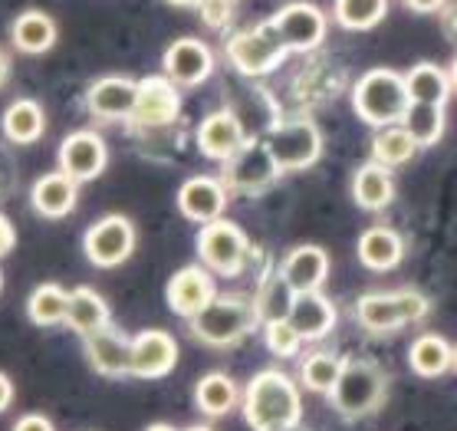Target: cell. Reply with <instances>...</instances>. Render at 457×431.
Returning <instances> with one entry per match:
<instances>
[{
	"label": "cell",
	"instance_id": "6da1fadb",
	"mask_svg": "<svg viewBox=\"0 0 457 431\" xmlns=\"http://www.w3.org/2000/svg\"><path fill=\"white\" fill-rule=\"evenodd\" d=\"M240 409L253 431H293L303 419L300 385L283 369H260L244 385Z\"/></svg>",
	"mask_w": 457,
	"mask_h": 431
},
{
	"label": "cell",
	"instance_id": "7a4b0ae2",
	"mask_svg": "<svg viewBox=\"0 0 457 431\" xmlns=\"http://www.w3.org/2000/svg\"><path fill=\"white\" fill-rule=\"evenodd\" d=\"M191 323V336L198 339L201 346L211 349H230L237 346L240 339H247L260 319L257 300L253 296H240V294H228V296H214L204 310H201Z\"/></svg>",
	"mask_w": 457,
	"mask_h": 431
},
{
	"label": "cell",
	"instance_id": "3957f363",
	"mask_svg": "<svg viewBox=\"0 0 457 431\" xmlns=\"http://www.w3.org/2000/svg\"><path fill=\"white\" fill-rule=\"evenodd\" d=\"M408 86L405 76L388 70V66H375L362 73L353 86V109L365 126L385 128L402 122L408 112Z\"/></svg>",
	"mask_w": 457,
	"mask_h": 431
},
{
	"label": "cell",
	"instance_id": "277c9868",
	"mask_svg": "<svg viewBox=\"0 0 457 431\" xmlns=\"http://www.w3.org/2000/svg\"><path fill=\"white\" fill-rule=\"evenodd\" d=\"M385 395H388V372L375 359H345L329 402L345 421H359L382 409Z\"/></svg>",
	"mask_w": 457,
	"mask_h": 431
},
{
	"label": "cell",
	"instance_id": "5b68a950",
	"mask_svg": "<svg viewBox=\"0 0 457 431\" xmlns=\"http://www.w3.org/2000/svg\"><path fill=\"white\" fill-rule=\"evenodd\" d=\"M428 310L431 303L418 290H382V294H362L355 300V319L372 336H388L411 323H421Z\"/></svg>",
	"mask_w": 457,
	"mask_h": 431
},
{
	"label": "cell",
	"instance_id": "8992f818",
	"mask_svg": "<svg viewBox=\"0 0 457 431\" xmlns=\"http://www.w3.org/2000/svg\"><path fill=\"white\" fill-rule=\"evenodd\" d=\"M224 56L240 76H267L290 56V50L277 33L273 21H263L230 33L224 43Z\"/></svg>",
	"mask_w": 457,
	"mask_h": 431
},
{
	"label": "cell",
	"instance_id": "52a82bcc",
	"mask_svg": "<svg viewBox=\"0 0 457 431\" xmlns=\"http://www.w3.org/2000/svg\"><path fill=\"white\" fill-rule=\"evenodd\" d=\"M277 171H306L322 158V132L312 119H283L263 136Z\"/></svg>",
	"mask_w": 457,
	"mask_h": 431
},
{
	"label": "cell",
	"instance_id": "ba28073f",
	"mask_svg": "<svg viewBox=\"0 0 457 431\" xmlns=\"http://www.w3.org/2000/svg\"><path fill=\"white\" fill-rule=\"evenodd\" d=\"M195 247H198L201 263L208 267L211 274L240 277L247 270L250 241H247V234H244V228L228 221V218H214V221L201 224Z\"/></svg>",
	"mask_w": 457,
	"mask_h": 431
},
{
	"label": "cell",
	"instance_id": "9c48e42d",
	"mask_svg": "<svg viewBox=\"0 0 457 431\" xmlns=\"http://www.w3.org/2000/svg\"><path fill=\"white\" fill-rule=\"evenodd\" d=\"M136 224L125 214H105L93 221L83 234V253L86 261L99 267V270H112L122 267L132 253H136Z\"/></svg>",
	"mask_w": 457,
	"mask_h": 431
},
{
	"label": "cell",
	"instance_id": "30bf717a",
	"mask_svg": "<svg viewBox=\"0 0 457 431\" xmlns=\"http://www.w3.org/2000/svg\"><path fill=\"white\" fill-rule=\"evenodd\" d=\"M290 53H312L326 40V13L310 0H290L270 17Z\"/></svg>",
	"mask_w": 457,
	"mask_h": 431
},
{
	"label": "cell",
	"instance_id": "8fae6325",
	"mask_svg": "<svg viewBox=\"0 0 457 431\" xmlns=\"http://www.w3.org/2000/svg\"><path fill=\"white\" fill-rule=\"evenodd\" d=\"M109 165V145L105 138L93 128H76L60 142L56 152V169H62L70 178H76L79 185L96 181Z\"/></svg>",
	"mask_w": 457,
	"mask_h": 431
},
{
	"label": "cell",
	"instance_id": "7c38bea8",
	"mask_svg": "<svg viewBox=\"0 0 457 431\" xmlns=\"http://www.w3.org/2000/svg\"><path fill=\"white\" fill-rule=\"evenodd\" d=\"M181 116V86H175L165 73L138 79L132 126L138 128H165Z\"/></svg>",
	"mask_w": 457,
	"mask_h": 431
},
{
	"label": "cell",
	"instance_id": "4fadbf2b",
	"mask_svg": "<svg viewBox=\"0 0 457 431\" xmlns=\"http://www.w3.org/2000/svg\"><path fill=\"white\" fill-rule=\"evenodd\" d=\"M162 70L181 89L204 86L214 73V50L198 37H178L162 56Z\"/></svg>",
	"mask_w": 457,
	"mask_h": 431
},
{
	"label": "cell",
	"instance_id": "5bb4252c",
	"mask_svg": "<svg viewBox=\"0 0 457 431\" xmlns=\"http://www.w3.org/2000/svg\"><path fill=\"white\" fill-rule=\"evenodd\" d=\"M214 296H218L214 274H211L204 263H187V267L175 270L165 286L168 310L175 316H181V319H195Z\"/></svg>",
	"mask_w": 457,
	"mask_h": 431
},
{
	"label": "cell",
	"instance_id": "9a60e30c",
	"mask_svg": "<svg viewBox=\"0 0 457 431\" xmlns=\"http://www.w3.org/2000/svg\"><path fill=\"white\" fill-rule=\"evenodd\" d=\"M178 366V339L168 329H142L132 336V379H165Z\"/></svg>",
	"mask_w": 457,
	"mask_h": 431
},
{
	"label": "cell",
	"instance_id": "2e32d148",
	"mask_svg": "<svg viewBox=\"0 0 457 431\" xmlns=\"http://www.w3.org/2000/svg\"><path fill=\"white\" fill-rule=\"evenodd\" d=\"M138 83L129 76H103L86 89V109L99 122H129L136 109Z\"/></svg>",
	"mask_w": 457,
	"mask_h": 431
},
{
	"label": "cell",
	"instance_id": "e0dca14e",
	"mask_svg": "<svg viewBox=\"0 0 457 431\" xmlns=\"http://www.w3.org/2000/svg\"><path fill=\"white\" fill-rule=\"evenodd\" d=\"M198 152L211 162H224L228 165L230 158L237 155L240 148L247 145V132L240 126V119L230 112V109H214L201 119L198 126Z\"/></svg>",
	"mask_w": 457,
	"mask_h": 431
},
{
	"label": "cell",
	"instance_id": "ac0fdd59",
	"mask_svg": "<svg viewBox=\"0 0 457 431\" xmlns=\"http://www.w3.org/2000/svg\"><path fill=\"white\" fill-rule=\"evenodd\" d=\"M228 208V188L224 181L214 175H195V178L181 181L178 188V211L181 218L195 224H208L214 218H220Z\"/></svg>",
	"mask_w": 457,
	"mask_h": 431
},
{
	"label": "cell",
	"instance_id": "d6986e66",
	"mask_svg": "<svg viewBox=\"0 0 457 431\" xmlns=\"http://www.w3.org/2000/svg\"><path fill=\"white\" fill-rule=\"evenodd\" d=\"M287 319L303 336V343H320L336 329L339 313H336V303L322 290H306V294H293Z\"/></svg>",
	"mask_w": 457,
	"mask_h": 431
},
{
	"label": "cell",
	"instance_id": "ffe728a7",
	"mask_svg": "<svg viewBox=\"0 0 457 431\" xmlns=\"http://www.w3.org/2000/svg\"><path fill=\"white\" fill-rule=\"evenodd\" d=\"M76 201H79V181L70 178L62 169L46 171L33 181L30 188V204L33 211L46 218V221H62L76 211Z\"/></svg>",
	"mask_w": 457,
	"mask_h": 431
},
{
	"label": "cell",
	"instance_id": "44dd1931",
	"mask_svg": "<svg viewBox=\"0 0 457 431\" xmlns=\"http://www.w3.org/2000/svg\"><path fill=\"white\" fill-rule=\"evenodd\" d=\"M86 359L89 366L105 379H125L132 376V339L122 336L119 329L105 327L93 336H86Z\"/></svg>",
	"mask_w": 457,
	"mask_h": 431
},
{
	"label": "cell",
	"instance_id": "7402d4cb",
	"mask_svg": "<svg viewBox=\"0 0 457 431\" xmlns=\"http://www.w3.org/2000/svg\"><path fill=\"white\" fill-rule=\"evenodd\" d=\"M280 277L290 284L293 294H306V290H322L326 277H329V253L320 244H300L293 247L280 263Z\"/></svg>",
	"mask_w": 457,
	"mask_h": 431
},
{
	"label": "cell",
	"instance_id": "603a6c76",
	"mask_svg": "<svg viewBox=\"0 0 457 431\" xmlns=\"http://www.w3.org/2000/svg\"><path fill=\"white\" fill-rule=\"evenodd\" d=\"M277 175H280V171H277V165H273L270 152H267V145H263V138H260V142H247V145L240 148L237 155L228 162V178L237 191L267 188Z\"/></svg>",
	"mask_w": 457,
	"mask_h": 431
},
{
	"label": "cell",
	"instance_id": "cb8c5ba5",
	"mask_svg": "<svg viewBox=\"0 0 457 431\" xmlns=\"http://www.w3.org/2000/svg\"><path fill=\"white\" fill-rule=\"evenodd\" d=\"M355 253H359V263L365 270H375V274H388L395 270L402 257H405V241L402 234L392 231V228H369V231L359 234V244H355Z\"/></svg>",
	"mask_w": 457,
	"mask_h": 431
},
{
	"label": "cell",
	"instance_id": "d4e9b609",
	"mask_svg": "<svg viewBox=\"0 0 457 431\" xmlns=\"http://www.w3.org/2000/svg\"><path fill=\"white\" fill-rule=\"evenodd\" d=\"M60 40V27L46 11H23L11 23V43L13 50L27 53V56H43L50 53Z\"/></svg>",
	"mask_w": 457,
	"mask_h": 431
},
{
	"label": "cell",
	"instance_id": "484cf974",
	"mask_svg": "<svg viewBox=\"0 0 457 431\" xmlns=\"http://www.w3.org/2000/svg\"><path fill=\"white\" fill-rule=\"evenodd\" d=\"M353 198L362 211H385L395 201V178L382 162H365L353 175Z\"/></svg>",
	"mask_w": 457,
	"mask_h": 431
},
{
	"label": "cell",
	"instance_id": "4316f807",
	"mask_svg": "<svg viewBox=\"0 0 457 431\" xmlns=\"http://www.w3.org/2000/svg\"><path fill=\"white\" fill-rule=\"evenodd\" d=\"M112 310L105 303V296L93 286H76L70 290V306H66V327L73 329L76 336H93L99 329L109 327Z\"/></svg>",
	"mask_w": 457,
	"mask_h": 431
},
{
	"label": "cell",
	"instance_id": "83f0119b",
	"mask_svg": "<svg viewBox=\"0 0 457 431\" xmlns=\"http://www.w3.org/2000/svg\"><path fill=\"white\" fill-rule=\"evenodd\" d=\"M0 128H4V138L13 145H33L46 132V112L37 99H13L0 116Z\"/></svg>",
	"mask_w": 457,
	"mask_h": 431
},
{
	"label": "cell",
	"instance_id": "f1b7e54d",
	"mask_svg": "<svg viewBox=\"0 0 457 431\" xmlns=\"http://www.w3.org/2000/svg\"><path fill=\"white\" fill-rule=\"evenodd\" d=\"M240 385L230 379L228 372H208L195 385V405L204 419H224L240 405Z\"/></svg>",
	"mask_w": 457,
	"mask_h": 431
},
{
	"label": "cell",
	"instance_id": "f546056e",
	"mask_svg": "<svg viewBox=\"0 0 457 431\" xmlns=\"http://www.w3.org/2000/svg\"><path fill=\"white\" fill-rule=\"evenodd\" d=\"M408 366L421 379H437V376H445L447 369L454 366V349L437 333H421L408 346Z\"/></svg>",
	"mask_w": 457,
	"mask_h": 431
},
{
	"label": "cell",
	"instance_id": "4dcf8cb0",
	"mask_svg": "<svg viewBox=\"0 0 457 431\" xmlns=\"http://www.w3.org/2000/svg\"><path fill=\"white\" fill-rule=\"evenodd\" d=\"M408 99L411 103H431V105H447L451 99V73L437 63H415L405 73Z\"/></svg>",
	"mask_w": 457,
	"mask_h": 431
},
{
	"label": "cell",
	"instance_id": "1f68e13d",
	"mask_svg": "<svg viewBox=\"0 0 457 431\" xmlns=\"http://www.w3.org/2000/svg\"><path fill=\"white\" fill-rule=\"evenodd\" d=\"M418 142L415 136L408 132L402 122L395 126H385V128H375V138H372V158L375 162H382L388 169H402L408 165L411 158L418 155Z\"/></svg>",
	"mask_w": 457,
	"mask_h": 431
},
{
	"label": "cell",
	"instance_id": "d6a6232c",
	"mask_svg": "<svg viewBox=\"0 0 457 431\" xmlns=\"http://www.w3.org/2000/svg\"><path fill=\"white\" fill-rule=\"evenodd\" d=\"M66 306H70V290L60 284H40L27 300V316L33 327H60L66 323Z\"/></svg>",
	"mask_w": 457,
	"mask_h": 431
},
{
	"label": "cell",
	"instance_id": "836d02e7",
	"mask_svg": "<svg viewBox=\"0 0 457 431\" xmlns=\"http://www.w3.org/2000/svg\"><path fill=\"white\" fill-rule=\"evenodd\" d=\"M345 359H339L336 352H326V349H316L300 362V382L316 395H329L333 385L343 376Z\"/></svg>",
	"mask_w": 457,
	"mask_h": 431
},
{
	"label": "cell",
	"instance_id": "e575fe53",
	"mask_svg": "<svg viewBox=\"0 0 457 431\" xmlns=\"http://www.w3.org/2000/svg\"><path fill=\"white\" fill-rule=\"evenodd\" d=\"M402 126L415 136V142L421 148H431L441 142L445 136V105H431V103H408V112L402 119Z\"/></svg>",
	"mask_w": 457,
	"mask_h": 431
},
{
	"label": "cell",
	"instance_id": "d590c367",
	"mask_svg": "<svg viewBox=\"0 0 457 431\" xmlns=\"http://www.w3.org/2000/svg\"><path fill=\"white\" fill-rule=\"evenodd\" d=\"M333 13L343 30L365 33L388 17V0H336Z\"/></svg>",
	"mask_w": 457,
	"mask_h": 431
},
{
	"label": "cell",
	"instance_id": "8d00e7d4",
	"mask_svg": "<svg viewBox=\"0 0 457 431\" xmlns=\"http://www.w3.org/2000/svg\"><path fill=\"white\" fill-rule=\"evenodd\" d=\"M253 300H257L260 319L267 323V319H280V316L290 313L293 290H290V284L280 277V270H277V274H267L263 280H260V290H257Z\"/></svg>",
	"mask_w": 457,
	"mask_h": 431
},
{
	"label": "cell",
	"instance_id": "74e56055",
	"mask_svg": "<svg viewBox=\"0 0 457 431\" xmlns=\"http://www.w3.org/2000/svg\"><path fill=\"white\" fill-rule=\"evenodd\" d=\"M263 343H267V349H270L277 359L300 356V349H303V336L293 329V323L287 319V316H280V319H267V323H263Z\"/></svg>",
	"mask_w": 457,
	"mask_h": 431
},
{
	"label": "cell",
	"instance_id": "f35d334b",
	"mask_svg": "<svg viewBox=\"0 0 457 431\" xmlns=\"http://www.w3.org/2000/svg\"><path fill=\"white\" fill-rule=\"evenodd\" d=\"M198 11H201V21L208 23L211 30H224L230 23V17H234V4H228V0H201Z\"/></svg>",
	"mask_w": 457,
	"mask_h": 431
},
{
	"label": "cell",
	"instance_id": "ab89813d",
	"mask_svg": "<svg viewBox=\"0 0 457 431\" xmlns=\"http://www.w3.org/2000/svg\"><path fill=\"white\" fill-rule=\"evenodd\" d=\"M11 431H56V425L43 411H30V415H21V419L13 421Z\"/></svg>",
	"mask_w": 457,
	"mask_h": 431
},
{
	"label": "cell",
	"instance_id": "60d3db41",
	"mask_svg": "<svg viewBox=\"0 0 457 431\" xmlns=\"http://www.w3.org/2000/svg\"><path fill=\"white\" fill-rule=\"evenodd\" d=\"M13 247H17V228L7 214H0V257H7Z\"/></svg>",
	"mask_w": 457,
	"mask_h": 431
},
{
	"label": "cell",
	"instance_id": "b9f144b4",
	"mask_svg": "<svg viewBox=\"0 0 457 431\" xmlns=\"http://www.w3.org/2000/svg\"><path fill=\"white\" fill-rule=\"evenodd\" d=\"M402 4L415 13H441L447 7V0H402Z\"/></svg>",
	"mask_w": 457,
	"mask_h": 431
},
{
	"label": "cell",
	"instance_id": "7bdbcfd3",
	"mask_svg": "<svg viewBox=\"0 0 457 431\" xmlns=\"http://www.w3.org/2000/svg\"><path fill=\"white\" fill-rule=\"evenodd\" d=\"M13 405V382L7 372H0V415Z\"/></svg>",
	"mask_w": 457,
	"mask_h": 431
},
{
	"label": "cell",
	"instance_id": "ee69618b",
	"mask_svg": "<svg viewBox=\"0 0 457 431\" xmlns=\"http://www.w3.org/2000/svg\"><path fill=\"white\" fill-rule=\"evenodd\" d=\"M7 79H11V56L0 50V89L7 86Z\"/></svg>",
	"mask_w": 457,
	"mask_h": 431
},
{
	"label": "cell",
	"instance_id": "f6af8a7d",
	"mask_svg": "<svg viewBox=\"0 0 457 431\" xmlns=\"http://www.w3.org/2000/svg\"><path fill=\"white\" fill-rule=\"evenodd\" d=\"M145 431H181V428H175V425H168V421H155V425H148Z\"/></svg>",
	"mask_w": 457,
	"mask_h": 431
},
{
	"label": "cell",
	"instance_id": "bcb514c9",
	"mask_svg": "<svg viewBox=\"0 0 457 431\" xmlns=\"http://www.w3.org/2000/svg\"><path fill=\"white\" fill-rule=\"evenodd\" d=\"M165 4H171V7H198L201 0H165Z\"/></svg>",
	"mask_w": 457,
	"mask_h": 431
},
{
	"label": "cell",
	"instance_id": "7dc6e473",
	"mask_svg": "<svg viewBox=\"0 0 457 431\" xmlns=\"http://www.w3.org/2000/svg\"><path fill=\"white\" fill-rule=\"evenodd\" d=\"M447 73H451V86L457 89V56L451 60V70H447Z\"/></svg>",
	"mask_w": 457,
	"mask_h": 431
},
{
	"label": "cell",
	"instance_id": "c3c4849f",
	"mask_svg": "<svg viewBox=\"0 0 457 431\" xmlns=\"http://www.w3.org/2000/svg\"><path fill=\"white\" fill-rule=\"evenodd\" d=\"M185 431H214V428H211V425H187Z\"/></svg>",
	"mask_w": 457,
	"mask_h": 431
},
{
	"label": "cell",
	"instance_id": "681fc988",
	"mask_svg": "<svg viewBox=\"0 0 457 431\" xmlns=\"http://www.w3.org/2000/svg\"><path fill=\"white\" fill-rule=\"evenodd\" d=\"M0 290H4V274H0Z\"/></svg>",
	"mask_w": 457,
	"mask_h": 431
},
{
	"label": "cell",
	"instance_id": "f907efd6",
	"mask_svg": "<svg viewBox=\"0 0 457 431\" xmlns=\"http://www.w3.org/2000/svg\"><path fill=\"white\" fill-rule=\"evenodd\" d=\"M454 366H457V349H454Z\"/></svg>",
	"mask_w": 457,
	"mask_h": 431
},
{
	"label": "cell",
	"instance_id": "816d5d0a",
	"mask_svg": "<svg viewBox=\"0 0 457 431\" xmlns=\"http://www.w3.org/2000/svg\"><path fill=\"white\" fill-rule=\"evenodd\" d=\"M228 4H237V0H228Z\"/></svg>",
	"mask_w": 457,
	"mask_h": 431
}]
</instances>
